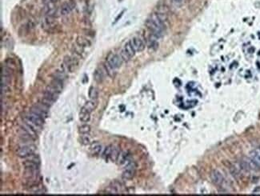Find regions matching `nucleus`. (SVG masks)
I'll list each match as a JSON object with an SVG mask.
<instances>
[{"label": "nucleus", "mask_w": 260, "mask_h": 196, "mask_svg": "<svg viewBox=\"0 0 260 196\" xmlns=\"http://www.w3.org/2000/svg\"><path fill=\"white\" fill-rule=\"evenodd\" d=\"M120 149L117 146H114L112 147V150H111V155H110V157H109V159L112 162H116L118 158H119V154H120Z\"/></svg>", "instance_id": "dca6fc26"}, {"label": "nucleus", "mask_w": 260, "mask_h": 196, "mask_svg": "<svg viewBox=\"0 0 260 196\" xmlns=\"http://www.w3.org/2000/svg\"><path fill=\"white\" fill-rule=\"evenodd\" d=\"M98 106V103L96 102V100H93V99H91V100L87 101L86 102V103L84 104V106L82 107V108L85 109L86 111H87L88 112L91 113L92 111H95Z\"/></svg>", "instance_id": "9b49d317"}, {"label": "nucleus", "mask_w": 260, "mask_h": 196, "mask_svg": "<svg viewBox=\"0 0 260 196\" xmlns=\"http://www.w3.org/2000/svg\"><path fill=\"white\" fill-rule=\"evenodd\" d=\"M131 43L134 47L136 52H142L145 49V43L139 37H134L132 39H131Z\"/></svg>", "instance_id": "423d86ee"}, {"label": "nucleus", "mask_w": 260, "mask_h": 196, "mask_svg": "<svg viewBox=\"0 0 260 196\" xmlns=\"http://www.w3.org/2000/svg\"><path fill=\"white\" fill-rule=\"evenodd\" d=\"M134 175H135L134 169H125L123 172L122 177H123V179L129 180V179H131L134 176Z\"/></svg>", "instance_id": "6ab92c4d"}, {"label": "nucleus", "mask_w": 260, "mask_h": 196, "mask_svg": "<svg viewBox=\"0 0 260 196\" xmlns=\"http://www.w3.org/2000/svg\"><path fill=\"white\" fill-rule=\"evenodd\" d=\"M78 131L79 133L82 135H85V134H89L91 132V126L87 125V124H84L82 126H79L78 128Z\"/></svg>", "instance_id": "bb28decb"}, {"label": "nucleus", "mask_w": 260, "mask_h": 196, "mask_svg": "<svg viewBox=\"0 0 260 196\" xmlns=\"http://www.w3.org/2000/svg\"><path fill=\"white\" fill-rule=\"evenodd\" d=\"M173 1H174V3H176V4H178V5H179V4H181V3L183 2V0H173Z\"/></svg>", "instance_id": "f704fd0d"}, {"label": "nucleus", "mask_w": 260, "mask_h": 196, "mask_svg": "<svg viewBox=\"0 0 260 196\" xmlns=\"http://www.w3.org/2000/svg\"><path fill=\"white\" fill-rule=\"evenodd\" d=\"M24 123H27V124L28 126H30V127H31V128L33 129L34 131H36V132H37V133H38V131H41V128H42V126H39V125H37V124H36V123H33V122H31V121L29 120V119H28V118H24Z\"/></svg>", "instance_id": "5701e85b"}, {"label": "nucleus", "mask_w": 260, "mask_h": 196, "mask_svg": "<svg viewBox=\"0 0 260 196\" xmlns=\"http://www.w3.org/2000/svg\"><path fill=\"white\" fill-rule=\"evenodd\" d=\"M259 150H260V147H259Z\"/></svg>", "instance_id": "c9c22d12"}, {"label": "nucleus", "mask_w": 260, "mask_h": 196, "mask_svg": "<svg viewBox=\"0 0 260 196\" xmlns=\"http://www.w3.org/2000/svg\"><path fill=\"white\" fill-rule=\"evenodd\" d=\"M22 127H23V129H25L26 131H27L28 133L30 134V135H31V137H32V138H33L34 139H35V138H37V132L34 131L33 129L31 128L30 126H28L27 123H23V124H22Z\"/></svg>", "instance_id": "393cba45"}, {"label": "nucleus", "mask_w": 260, "mask_h": 196, "mask_svg": "<svg viewBox=\"0 0 260 196\" xmlns=\"http://www.w3.org/2000/svg\"><path fill=\"white\" fill-rule=\"evenodd\" d=\"M25 169H38L39 167V158L35 155L28 157L27 160L23 162Z\"/></svg>", "instance_id": "7ed1b4c3"}, {"label": "nucleus", "mask_w": 260, "mask_h": 196, "mask_svg": "<svg viewBox=\"0 0 260 196\" xmlns=\"http://www.w3.org/2000/svg\"><path fill=\"white\" fill-rule=\"evenodd\" d=\"M31 112H33V113L36 114V115H38L41 116L43 118H47V115H48V112H47V111H43V109H41L39 107H38V106L35 105L34 107H32L31 108H30V111Z\"/></svg>", "instance_id": "f8f14e48"}, {"label": "nucleus", "mask_w": 260, "mask_h": 196, "mask_svg": "<svg viewBox=\"0 0 260 196\" xmlns=\"http://www.w3.org/2000/svg\"><path fill=\"white\" fill-rule=\"evenodd\" d=\"M76 43L81 47H90L91 44L90 40L83 36H78L76 39Z\"/></svg>", "instance_id": "4468645a"}, {"label": "nucleus", "mask_w": 260, "mask_h": 196, "mask_svg": "<svg viewBox=\"0 0 260 196\" xmlns=\"http://www.w3.org/2000/svg\"><path fill=\"white\" fill-rule=\"evenodd\" d=\"M89 98L91 99H93V100H96L98 97H99V92L97 91V89L94 87H91L90 89H89L88 92Z\"/></svg>", "instance_id": "b1692460"}, {"label": "nucleus", "mask_w": 260, "mask_h": 196, "mask_svg": "<svg viewBox=\"0 0 260 196\" xmlns=\"http://www.w3.org/2000/svg\"><path fill=\"white\" fill-rule=\"evenodd\" d=\"M130 161H131V158H130V155H129L128 152H126V151H121L120 154H119V158H118L116 162L118 163L119 165H124L125 166Z\"/></svg>", "instance_id": "6e6552de"}, {"label": "nucleus", "mask_w": 260, "mask_h": 196, "mask_svg": "<svg viewBox=\"0 0 260 196\" xmlns=\"http://www.w3.org/2000/svg\"><path fill=\"white\" fill-rule=\"evenodd\" d=\"M123 13H124V10H123V11H122V12L120 13V15H119V16H118V17L116 18V19H115V23H116V22H118V21H119V18H121L122 16H123Z\"/></svg>", "instance_id": "72a5a7b5"}, {"label": "nucleus", "mask_w": 260, "mask_h": 196, "mask_svg": "<svg viewBox=\"0 0 260 196\" xmlns=\"http://www.w3.org/2000/svg\"><path fill=\"white\" fill-rule=\"evenodd\" d=\"M53 78H57L58 80H61L64 82L67 78V73H66L65 71H63L62 69L61 70H56L55 72L54 73Z\"/></svg>", "instance_id": "f3484780"}, {"label": "nucleus", "mask_w": 260, "mask_h": 196, "mask_svg": "<svg viewBox=\"0 0 260 196\" xmlns=\"http://www.w3.org/2000/svg\"><path fill=\"white\" fill-rule=\"evenodd\" d=\"M79 119L83 123H88L91 120V113L86 111L85 109L82 108L79 113Z\"/></svg>", "instance_id": "2eb2a0df"}, {"label": "nucleus", "mask_w": 260, "mask_h": 196, "mask_svg": "<svg viewBox=\"0 0 260 196\" xmlns=\"http://www.w3.org/2000/svg\"><path fill=\"white\" fill-rule=\"evenodd\" d=\"M63 81L58 80V79H57V78H53V79H52V81H51V83L50 85H51L52 87L55 88V90H57L59 93H61V92H62V90H63Z\"/></svg>", "instance_id": "a211bd4d"}, {"label": "nucleus", "mask_w": 260, "mask_h": 196, "mask_svg": "<svg viewBox=\"0 0 260 196\" xmlns=\"http://www.w3.org/2000/svg\"><path fill=\"white\" fill-rule=\"evenodd\" d=\"M81 143L83 145H90L91 144V137L88 135V134H85L81 136Z\"/></svg>", "instance_id": "cd10ccee"}, {"label": "nucleus", "mask_w": 260, "mask_h": 196, "mask_svg": "<svg viewBox=\"0 0 260 196\" xmlns=\"http://www.w3.org/2000/svg\"><path fill=\"white\" fill-rule=\"evenodd\" d=\"M106 61L115 70L120 67L123 63L120 55H117V54H110L107 56Z\"/></svg>", "instance_id": "f03ea898"}, {"label": "nucleus", "mask_w": 260, "mask_h": 196, "mask_svg": "<svg viewBox=\"0 0 260 196\" xmlns=\"http://www.w3.org/2000/svg\"><path fill=\"white\" fill-rule=\"evenodd\" d=\"M35 152V146L34 145H23L17 149L16 154L19 158H27L34 155Z\"/></svg>", "instance_id": "f257e3e1"}, {"label": "nucleus", "mask_w": 260, "mask_h": 196, "mask_svg": "<svg viewBox=\"0 0 260 196\" xmlns=\"http://www.w3.org/2000/svg\"><path fill=\"white\" fill-rule=\"evenodd\" d=\"M112 147H113V146H108L104 149V151L103 152V155H103V157L106 160L109 159V157H110V155H111Z\"/></svg>", "instance_id": "c85d7f7f"}, {"label": "nucleus", "mask_w": 260, "mask_h": 196, "mask_svg": "<svg viewBox=\"0 0 260 196\" xmlns=\"http://www.w3.org/2000/svg\"><path fill=\"white\" fill-rule=\"evenodd\" d=\"M41 103H43L44 105H46L47 107H48L50 108L51 107H52V106H53V104L55 102L50 100V99H48V98H45V97H43V98H42V100H41Z\"/></svg>", "instance_id": "2f4dec72"}, {"label": "nucleus", "mask_w": 260, "mask_h": 196, "mask_svg": "<svg viewBox=\"0 0 260 196\" xmlns=\"http://www.w3.org/2000/svg\"><path fill=\"white\" fill-rule=\"evenodd\" d=\"M90 151L94 155H100L103 151V147H102V145L98 142H95V143H92L91 144V146H90Z\"/></svg>", "instance_id": "9d476101"}, {"label": "nucleus", "mask_w": 260, "mask_h": 196, "mask_svg": "<svg viewBox=\"0 0 260 196\" xmlns=\"http://www.w3.org/2000/svg\"><path fill=\"white\" fill-rule=\"evenodd\" d=\"M211 179L212 180V182L215 185H218V186H220L224 182V178L223 176L222 175V174L220 173L219 171H217V170H215V171H211Z\"/></svg>", "instance_id": "39448f33"}, {"label": "nucleus", "mask_w": 260, "mask_h": 196, "mask_svg": "<svg viewBox=\"0 0 260 196\" xmlns=\"http://www.w3.org/2000/svg\"><path fill=\"white\" fill-rule=\"evenodd\" d=\"M74 9V5L72 3H64L60 9V15H66L71 12V10Z\"/></svg>", "instance_id": "ddd939ff"}, {"label": "nucleus", "mask_w": 260, "mask_h": 196, "mask_svg": "<svg viewBox=\"0 0 260 196\" xmlns=\"http://www.w3.org/2000/svg\"><path fill=\"white\" fill-rule=\"evenodd\" d=\"M250 157L260 166V150H255L250 153Z\"/></svg>", "instance_id": "a878e982"}, {"label": "nucleus", "mask_w": 260, "mask_h": 196, "mask_svg": "<svg viewBox=\"0 0 260 196\" xmlns=\"http://www.w3.org/2000/svg\"><path fill=\"white\" fill-rule=\"evenodd\" d=\"M245 160L248 163L249 166H250V170H253V171H259V170H260L259 165V164H258L257 163H256V162L251 158V157H250V158H247V159H245Z\"/></svg>", "instance_id": "4be33fe9"}, {"label": "nucleus", "mask_w": 260, "mask_h": 196, "mask_svg": "<svg viewBox=\"0 0 260 196\" xmlns=\"http://www.w3.org/2000/svg\"><path fill=\"white\" fill-rule=\"evenodd\" d=\"M25 118H28L29 120H30L31 122L36 123L37 125H39V126H43V123H44V118H43L41 116L36 115V114L33 113L30 111V113H28L27 115H26Z\"/></svg>", "instance_id": "0eeeda50"}, {"label": "nucleus", "mask_w": 260, "mask_h": 196, "mask_svg": "<svg viewBox=\"0 0 260 196\" xmlns=\"http://www.w3.org/2000/svg\"><path fill=\"white\" fill-rule=\"evenodd\" d=\"M104 70H105L106 74H107L110 77H112V78H113L114 76L115 75V73H116L115 69H114V68L112 67H111V66L106 61L105 62V63H104Z\"/></svg>", "instance_id": "412c9836"}, {"label": "nucleus", "mask_w": 260, "mask_h": 196, "mask_svg": "<svg viewBox=\"0 0 260 196\" xmlns=\"http://www.w3.org/2000/svg\"><path fill=\"white\" fill-rule=\"evenodd\" d=\"M123 49L126 51V54H127V55H128L131 58L135 55L136 51H135V50H134V47L132 46L131 43V40L128 41V42H126V43L124 44Z\"/></svg>", "instance_id": "1a4fd4ad"}, {"label": "nucleus", "mask_w": 260, "mask_h": 196, "mask_svg": "<svg viewBox=\"0 0 260 196\" xmlns=\"http://www.w3.org/2000/svg\"><path fill=\"white\" fill-rule=\"evenodd\" d=\"M120 56H121L122 59H123V62H125V63H126V62H128V61H130L131 59V58L130 57V56L127 55L126 53V51L123 50V49H122L121 51H120Z\"/></svg>", "instance_id": "c756f323"}, {"label": "nucleus", "mask_w": 260, "mask_h": 196, "mask_svg": "<svg viewBox=\"0 0 260 196\" xmlns=\"http://www.w3.org/2000/svg\"><path fill=\"white\" fill-rule=\"evenodd\" d=\"M30 191L35 194L43 193V187H41V186H36V185H35V186H32V188L30 189Z\"/></svg>", "instance_id": "7c9ffc66"}, {"label": "nucleus", "mask_w": 260, "mask_h": 196, "mask_svg": "<svg viewBox=\"0 0 260 196\" xmlns=\"http://www.w3.org/2000/svg\"><path fill=\"white\" fill-rule=\"evenodd\" d=\"M240 166L242 167V169L243 170V171H250V166H249V165H248V163H247V161H246V160H242V161H241V163H240Z\"/></svg>", "instance_id": "473e14b6"}, {"label": "nucleus", "mask_w": 260, "mask_h": 196, "mask_svg": "<svg viewBox=\"0 0 260 196\" xmlns=\"http://www.w3.org/2000/svg\"><path fill=\"white\" fill-rule=\"evenodd\" d=\"M94 78L97 83H102L104 79L103 71L101 69H96L94 73Z\"/></svg>", "instance_id": "aec40b11"}, {"label": "nucleus", "mask_w": 260, "mask_h": 196, "mask_svg": "<svg viewBox=\"0 0 260 196\" xmlns=\"http://www.w3.org/2000/svg\"><path fill=\"white\" fill-rule=\"evenodd\" d=\"M63 63H65L70 69H71V72H73L74 69L78 67V58L74 57V56L66 55L63 58Z\"/></svg>", "instance_id": "20e7f679"}]
</instances>
